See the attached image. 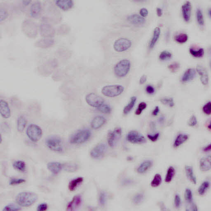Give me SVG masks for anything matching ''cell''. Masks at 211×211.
<instances>
[{
    "label": "cell",
    "mask_w": 211,
    "mask_h": 211,
    "mask_svg": "<svg viewBox=\"0 0 211 211\" xmlns=\"http://www.w3.org/2000/svg\"><path fill=\"white\" fill-rule=\"evenodd\" d=\"M38 196L32 192H21L17 196L15 201L19 205L23 207H28L32 205L36 202Z\"/></svg>",
    "instance_id": "cell-1"
},
{
    "label": "cell",
    "mask_w": 211,
    "mask_h": 211,
    "mask_svg": "<svg viewBox=\"0 0 211 211\" xmlns=\"http://www.w3.org/2000/svg\"><path fill=\"white\" fill-rule=\"evenodd\" d=\"M131 68V62L128 59H123L118 61L114 67L115 75L118 78H123L129 73Z\"/></svg>",
    "instance_id": "cell-2"
},
{
    "label": "cell",
    "mask_w": 211,
    "mask_h": 211,
    "mask_svg": "<svg viewBox=\"0 0 211 211\" xmlns=\"http://www.w3.org/2000/svg\"><path fill=\"white\" fill-rule=\"evenodd\" d=\"M91 132L87 129H81L76 132L71 137L70 141L73 144H83L91 138Z\"/></svg>",
    "instance_id": "cell-3"
},
{
    "label": "cell",
    "mask_w": 211,
    "mask_h": 211,
    "mask_svg": "<svg viewBox=\"0 0 211 211\" xmlns=\"http://www.w3.org/2000/svg\"><path fill=\"white\" fill-rule=\"evenodd\" d=\"M124 91V87L121 85H111L103 87L102 93L105 97L113 98L120 95Z\"/></svg>",
    "instance_id": "cell-4"
},
{
    "label": "cell",
    "mask_w": 211,
    "mask_h": 211,
    "mask_svg": "<svg viewBox=\"0 0 211 211\" xmlns=\"http://www.w3.org/2000/svg\"><path fill=\"white\" fill-rule=\"evenodd\" d=\"M132 45L131 40L126 38H118L112 44V49L116 52L123 53L129 50Z\"/></svg>",
    "instance_id": "cell-5"
},
{
    "label": "cell",
    "mask_w": 211,
    "mask_h": 211,
    "mask_svg": "<svg viewBox=\"0 0 211 211\" xmlns=\"http://www.w3.org/2000/svg\"><path fill=\"white\" fill-rule=\"evenodd\" d=\"M27 136L32 141L36 142L41 139L43 131L39 126L34 124H30L27 128Z\"/></svg>",
    "instance_id": "cell-6"
},
{
    "label": "cell",
    "mask_w": 211,
    "mask_h": 211,
    "mask_svg": "<svg viewBox=\"0 0 211 211\" xmlns=\"http://www.w3.org/2000/svg\"><path fill=\"white\" fill-rule=\"evenodd\" d=\"M47 146L52 151L61 152L64 149L62 140L59 137L51 136L46 140Z\"/></svg>",
    "instance_id": "cell-7"
},
{
    "label": "cell",
    "mask_w": 211,
    "mask_h": 211,
    "mask_svg": "<svg viewBox=\"0 0 211 211\" xmlns=\"http://www.w3.org/2000/svg\"><path fill=\"white\" fill-rule=\"evenodd\" d=\"M86 100L89 105L97 108L104 103L103 99L95 93L87 94L86 97Z\"/></svg>",
    "instance_id": "cell-8"
},
{
    "label": "cell",
    "mask_w": 211,
    "mask_h": 211,
    "mask_svg": "<svg viewBox=\"0 0 211 211\" xmlns=\"http://www.w3.org/2000/svg\"><path fill=\"white\" fill-rule=\"evenodd\" d=\"M122 133V129L120 128H116L114 130L109 132L107 141L110 146L113 147L116 146L121 137Z\"/></svg>",
    "instance_id": "cell-9"
},
{
    "label": "cell",
    "mask_w": 211,
    "mask_h": 211,
    "mask_svg": "<svg viewBox=\"0 0 211 211\" xmlns=\"http://www.w3.org/2000/svg\"><path fill=\"white\" fill-rule=\"evenodd\" d=\"M127 139L129 142L134 144H141L146 142L145 137L135 131L129 132L127 134Z\"/></svg>",
    "instance_id": "cell-10"
},
{
    "label": "cell",
    "mask_w": 211,
    "mask_h": 211,
    "mask_svg": "<svg viewBox=\"0 0 211 211\" xmlns=\"http://www.w3.org/2000/svg\"><path fill=\"white\" fill-rule=\"evenodd\" d=\"M107 146L103 143L97 144L92 149L91 155L94 159H99L104 156L107 150Z\"/></svg>",
    "instance_id": "cell-11"
},
{
    "label": "cell",
    "mask_w": 211,
    "mask_h": 211,
    "mask_svg": "<svg viewBox=\"0 0 211 211\" xmlns=\"http://www.w3.org/2000/svg\"><path fill=\"white\" fill-rule=\"evenodd\" d=\"M42 8L41 2L36 1L32 4L30 9V15L32 18L38 19L41 14Z\"/></svg>",
    "instance_id": "cell-12"
},
{
    "label": "cell",
    "mask_w": 211,
    "mask_h": 211,
    "mask_svg": "<svg viewBox=\"0 0 211 211\" xmlns=\"http://www.w3.org/2000/svg\"><path fill=\"white\" fill-rule=\"evenodd\" d=\"M55 5L61 10L67 11L72 9L74 6V1L71 0H57L55 1Z\"/></svg>",
    "instance_id": "cell-13"
},
{
    "label": "cell",
    "mask_w": 211,
    "mask_h": 211,
    "mask_svg": "<svg viewBox=\"0 0 211 211\" xmlns=\"http://www.w3.org/2000/svg\"><path fill=\"white\" fill-rule=\"evenodd\" d=\"M127 20L130 24L135 26L143 25L146 22L145 18L137 14H133L128 16Z\"/></svg>",
    "instance_id": "cell-14"
},
{
    "label": "cell",
    "mask_w": 211,
    "mask_h": 211,
    "mask_svg": "<svg viewBox=\"0 0 211 211\" xmlns=\"http://www.w3.org/2000/svg\"><path fill=\"white\" fill-rule=\"evenodd\" d=\"M0 113L3 118L8 119L11 116V112L8 102L4 100H0Z\"/></svg>",
    "instance_id": "cell-15"
},
{
    "label": "cell",
    "mask_w": 211,
    "mask_h": 211,
    "mask_svg": "<svg viewBox=\"0 0 211 211\" xmlns=\"http://www.w3.org/2000/svg\"><path fill=\"white\" fill-rule=\"evenodd\" d=\"M196 71L200 76L201 82L203 85H207L209 82V76L208 72L205 68L201 65H197L196 66Z\"/></svg>",
    "instance_id": "cell-16"
},
{
    "label": "cell",
    "mask_w": 211,
    "mask_h": 211,
    "mask_svg": "<svg viewBox=\"0 0 211 211\" xmlns=\"http://www.w3.org/2000/svg\"><path fill=\"white\" fill-rule=\"evenodd\" d=\"M40 33L43 37L45 38H51L54 35V29L50 24H42L40 27Z\"/></svg>",
    "instance_id": "cell-17"
},
{
    "label": "cell",
    "mask_w": 211,
    "mask_h": 211,
    "mask_svg": "<svg viewBox=\"0 0 211 211\" xmlns=\"http://www.w3.org/2000/svg\"><path fill=\"white\" fill-rule=\"evenodd\" d=\"M191 8H192V7H191V3L189 2H186L182 6L183 18L185 22H189L191 19Z\"/></svg>",
    "instance_id": "cell-18"
},
{
    "label": "cell",
    "mask_w": 211,
    "mask_h": 211,
    "mask_svg": "<svg viewBox=\"0 0 211 211\" xmlns=\"http://www.w3.org/2000/svg\"><path fill=\"white\" fill-rule=\"evenodd\" d=\"M106 123V119L102 116H97L92 120L91 127L94 129H97L102 128Z\"/></svg>",
    "instance_id": "cell-19"
},
{
    "label": "cell",
    "mask_w": 211,
    "mask_h": 211,
    "mask_svg": "<svg viewBox=\"0 0 211 211\" xmlns=\"http://www.w3.org/2000/svg\"><path fill=\"white\" fill-rule=\"evenodd\" d=\"M211 157L210 155L204 157L200 161V167L201 171H207L211 170Z\"/></svg>",
    "instance_id": "cell-20"
},
{
    "label": "cell",
    "mask_w": 211,
    "mask_h": 211,
    "mask_svg": "<svg viewBox=\"0 0 211 211\" xmlns=\"http://www.w3.org/2000/svg\"><path fill=\"white\" fill-rule=\"evenodd\" d=\"M81 201H82V199H81V196H74L70 202H69L66 210H74L81 204Z\"/></svg>",
    "instance_id": "cell-21"
},
{
    "label": "cell",
    "mask_w": 211,
    "mask_h": 211,
    "mask_svg": "<svg viewBox=\"0 0 211 211\" xmlns=\"http://www.w3.org/2000/svg\"><path fill=\"white\" fill-rule=\"evenodd\" d=\"M196 71L193 68H189L186 70L183 75L182 81L186 82L192 81L196 76Z\"/></svg>",
    "instance_id": "cell-22"
},
{
    "label": "cell",
    "mask_w": 211,
    "mask_h": 211,
    "mask_svg": "<svg viewBox=\"0 0 211 211\" xmlns=\"http://www.w3.org/2000/svg\"><path fill=\"white\" fill-rule=\"evenodd\" d=\"M48 169L49 171L53 174L56 175L61 171L63 168V165L60 162H49L48 164Z\"/></svg>",
    "instance_id": "cell-23"
},
{
    "label": "cell",
    "mask_w": 211,
    "mask_h": 211,
    "mask_svg": "<svg viewBox=\"0 0 211 211\" xmlns=\"http://www.w3.org/2000/svg\"><path fill=\"white\" fill-rule=\"evenodd\" d=\"M161 30L160 28L158 27H156L154 29V33H153L152 38L150 40L149 44V49L151 50L154 47L158 40L160 37Z\"/></svg>",
    "instance_id": "cell-24"
},
{
    "label": "cell",
    "mask_w": 211,
    "mask_h": 211,
    "mask_svg": "<svg viewBox=\"0 0 211 211\" xmlns=\"http://www.w3.org/2000/svg\"><path fill=\"white\" fill-rule=\"evenodd\" d=\"M189 139V136L186 134L181 133L176 137L173 144V146L175 148L179 147L184 143L187 141Z\"/></svg>",
    "instance_id": "cell-25"
},
{
    "label": "cell",
    "mask_w": 211,
    "mask_h": 211,
    "mask_svg": "<svg viewBox=\"0 0 211 211\" xmlns=\"http://www.w3.org/2000/svg\"><path fill=\"white\" fill-rule=\"evenodd\" d=\"M153 162L150 160H146L143 162L137 169V171L139 174H144L152 166Z\"/></svg>",
    "instance_id": "cell-26"
},
{
    "label": "cell",
    "mask_w": 211,
    "mask_h": 211,
    "mask_svg": "<svg viewBox=\"0 0 211 211\" xmlns=\"http://www.w3.org/2000/svg\"><path fill=\"white\" fill-rule=\"evenodd\" d=\"M185 171L186 176L188 179L194 184H197V179L194 174L193 168L192 167L187 165L185 167Z\"/></svg>",
    "instance_id": "cell-27"
},
{
    "label": "cell",
    "mask_w": 211,
    "mask_h": 211,
    "mask_svg": "<svg viewBox=\"0 0 211 211\" xmlns=\"http://www.w3.org/2000/svg\"><path fill=\"white\" fill-rule=\"evenodd\" d=\"M27 124V120L25 117L23 116H21L18 117L17 120V128L18 131L22 133L24 130Z\"/></svg>",
    "instance_id": "cell-28"
},
{
    "label": "cell",
    "mask_w": 211,
    "mask_h": 211,
    "mask_svg": "<svg viewBox=\"0 0 211 211\" xmlns=\"http://www.w3.org/2000/svg\"><path fill=\"white\" fill-rule=\"evenodd\" d=\"M83 181V178L82 177H79L74 179L70 181L69 185V189L70 191H73L76 189L79 185L81 184Z\"/></svg>",
    "instance_id": "cell-29"
},
{
    "label": "cell",
    "mask_w": 211,
    "mask_h": 211,
    "mask_svg": "<svg viewBox=\"0 0 211 211\" xmlns=\"http://www.w3.org/2000/svg\"><path fill=\"white\" fill-rule=\"evenodd\" d=\"M37 43L39 47L47 48L53 45L54 41L53 39L51 38H45L44 39H41Z\"/></svg>",
    "instance_id": "cell-30"
},
{
    "label": "cell",
    "mask_w": 211,
    "mask_h": 211,
    "mask_svg": "<svg viewBox=\"0 0 211 211\" xmlns=\"http://www.w3.org/2000/svg\"><path fill=\"white\" fill-rule=\"evenodd\" d=\"M136 101V97L134 96V97H131L129 103L124 107V109H123V113L124 114H128L133 110L134 105H135Z\"/></svg>",
    "instance_id": "cell-31"
},
{
    "label": "cell",
    "mask_w": 211,
    "mask_h": 211,
    "mask_svg": "<svg viewBox=\"0 0 211 211\" xmlns=\"http://www.w3.org/2000/svg\"><path fill=\"white\" fill-rule=\"evenodd\" d=\"M175 168L172 166H170L167 169L166 176L165 178V181L167 183L171 182L175 176Z\"/></svg>",
    "instance_id": "cell-32"
},
{
    "label": "cell",
    "mask_w": 211,
    "mask_h": 211,
    "mask_svg": "<svg viewBox=\"0 0 211 211\" xmlns=\"http://www.w3.org/2000/svg\"><path fill=\"white\" fill-rule=\"evenodd\" d=\"M190 54L195 57L200 58L202 57L204 55V50L202 48L200 49H194L191 48L190 49Z\"/></svg>",
    "instance_id": "cell-33"
},
{
    "label": "cell",
    "mask_w": 211,
    "mask_h": 211,
    "mask_svg": "<svg viewBox=\"0 0 211 211\" xmlns=\"http://www.w3.org/2000/svg\"><path fill=\"white\" fill-rule=\"evenodd\" d=\"M210 183L208 181H204L199 187L198 192L200 196H203L209 188Z\"/></svg>",
    "instance_id": "cell-34"
},
{
    "label": "cell",
    "mask_w": 211,
    "mask_h": 211,
    "mask_svg": "<svg viewBox=\"0 0 211 211\" xmlns=\"http://www.w3.org/2000/svg\"><path fill=\"white\" fill-rule=\"evenodd\" d=\"M162 181V178L161 175L159 174H156L154 176L153 180H152L150 185L152 187H157L161 184Z\"/></svg>",
    "instance_id": "cell-35"
},
{
    "label": "cell",
    "mask_w": 211,
    "mask_h": 211,
    "mask_svg": "<svg viewBox=\"0 0 211 211\" xmlns=\"http://www.w3.org/2000/svg\"><path fill=\"white\" fill-rule=\"evenodd\" d=\"M188 39V37L187 34H184V33L177 34L175 37V41L180 44H183L186 42Z\"/></svg>",
    "instance_id": "cell-36"
},
{
    "label": "cell",
    "mask_w": 211,
    "mask_h": 211,
    "mask_svg": "<svg viewBox=\"0 0 211 211\" xmlns=\"http://www.w3.org/2000/svg\"><path fill=\"white\" fill-rule=\"evenodd\" d=\"M13 167L19 171H24L26 170V166L25 163L21 160L15 162L13 164Z\"/></svg>",
    "instance_id": "cell-37"
},
{
    "label": "cell",
    "mask_w": 211,
    "mask_h": 211,
    "mask_svg": "<svg viewBox=\"0 0 211 211\" xmlns=\"http://www.w3.org/2000/svg\"><path fill=\"white\" fill-rule=\"evenodd\" d=\"M196 16L198 24L200 25L203 26L204 24V19L202 11L200 8H198L196 11Z\"/></svg>",
    "instance_id": "cell-38"
},
{
    "label": "cell",
    "mask_w": 211,
    "mask_h": 211,
    "mask_svg": "<svg viewBox=\"0 0 211 211\" xmlns=\"http://www.w3.org/2000/svg\"><path fill=\"white\" fill-rule=\"evenodd\" d=\"M185 198L188 204L191 203L193 201V195L191 190L189 188H187L185 191Z\"/></svg>",
    "instance_id": "cell-39"
},
{
    "label": "cell",
    "mask_w": 211,
    "mask_h": 211,
    "mask_svg": "<svg viewBox=\"0 0 211 211\" xmlns=\"http://www.w3.org/2000/svg\"><path fill=\"white\" fill-rule=\"evenodd\" d=\"M160 102L165 105H167L171 107H174L175 105L173 99L170 97H165L162 98L160 99Z\"/></svg>",
    "instance_id": "cell-40"
},
{
    "label": "cell",
    "mask_w": 211,
    "mask_h": 211,
    "mask_svg": "<svg viewBox=\"0 0 211 211\" xmlns=\"http://www.w3.org/2000/svg\"><path fill=\"white\" fill-rule=\"evenodd\" d=\"M172 57V54L170 53V52L167 51H163L162 52L160 53V56H159V58L162 61H165L169 60Z\"/></svg>",
    "instance_id": "cell-41"
},
{
    "label": "cell",
    "mask_w": 211,
    "mask_h": 211,
    "mask_svg": "<svg viewBox=\"0 0 211 211\" xmlns=\"http://www.w3.org/2000/svg\"><path fill=\"white\" fill-rule=\"evenodd\" d=\"M144 199V194L142 193H139L135 195L133 197V202L136 205L139 204L141 203Z\"/></svg>",
    "instance_id": "cell-42"
},
{
    "label": "cell",
    "mask_w": 211,
    "mask_h": 211,
    "mask_svg": "<svg viewBox=\"0 0 211 211\" xmlns=\"http://www.w3.org/2000/svg\"><path fill=\"white\" fill-rule=\"evenodd\" d=\"M147 107L146 103L145 102H141L139 103L137 108L135 114L136 115L139 116L141 114L142 112Z\"/></svg>",
    "instance_id": "cell-43"
},
{
    "label": "cell",
    "mask_w": 211,
    "mask_h": 211,
    "mask_svg": "<svg viewBox=\"0 0 211 211\" xmlns=\"http://www.w3.org/2000/svg\"><path fill=\"white\" fill-rule=\"evenodd\" d=\"M97 109L99 112L103 113H109L111 112L110 107L108 105L105 104V103L97 108Z\"/></svg>",
    "instance_id": "cell-44"
},
{
    "label": "cell",
    "mask_w": 211,
    "mask_h": 211,
    "mask_svg": "<svg viewBox=\"0 0 211 211\" xmlns=\"http://www.w3.org/2000/svg\"><path fill=\"white\" fill-rule=\"evenodd\" d=\"M64 168L65 170L70 171H76L78 168L77 165L74 164H66L63 165V168Z\"/></svg>",
    "instance_id": "cell-45"
},
{
    "label": "cell",
    "mask_w": 211,
    "mask_h": 211,
    "mask_svg": "<svg viewBox=\"0 0 211 211\" xmlns=\"http://www.w3.org/2000/svg\"><path fill=\"white\" fill-rule=\"evenodd\" d=\"M107 195L105 192H101L99 196V202L100 204L102 206L105 205L107 201Z\"/></svg>",
    "instance_id": "cell-46"
},
{
    "label": "cell",
    "mask_w": 211,
    "mask_h": 211,
    "mask_svg": "<svg viewBox=\"0 0 211 211\" xmlns=\"http://www.w3.org/2000/svg\"><path fill=\"white\" fill-rule=\"evenodd\" d=\"M8 17V13L7 11L4 8H1L0 9V22L2 23Z\"/></svg>",
    "instance_id": "cell-47"
},
{
    "label": "cell",
    "mask_w": 211,
    "mask_h": 211,
    "mask_svg": "<svg viewBox=\"0 0 211 211\" xmlns=\"http://www.w3.org/2000/svg\"><path fill=\"white\" fill-rule=\"evenodd\" d=\"M20 210V207L14 204L8 205L3 209V211H19Z\"/></svg>",
    "instance_id": "cell-48"
},
{
    "label": "cell",
    "mask_w": 211,
    "mask_h": 211,
    "mask_svg": "<svg viewBox=\"0 0 211 211\" xmlns=\"http://www.w3.org/2000/svg\"><path fill=\"white\" fill-rule=\"evenodd\" d=\"M202 110L204 113L207 115H210L211 113V103L210 102H207L206 104L203 106Z\"/></svg>",
    "instance_id": "cell-49"
},
{
    "label": "cell",
    "mask_w": 211,
    "mask_h": 211,
    "mask_svg": "<svg viewBox=\"0 0 211 211\" xmlns=\"http://www.w3.org/2000/svg\"><path fill=\"white\" fill-rule=\"evenodd\" d=\"M168 68L171 72H175L179 69L180 65L179 63L174 62L169 65Z\"/></svg>",
    "instance_id": "cell-50"
},
{
    "label": "cell",
    "mask_w": 211,
    "mask_h": 211,
    "mask_svg": "<svg viewBox=\"0 0 211 211\" xmlns=\"http://www.w3.org/2000/svg\"><path fill=\"white\" fill-rule=\"evenodd\" d=\"M160 137V134L159 133H156L155 134H148L147 137L149 140L151 141L155 142L158 140Z\"/></svg>",
    "instance_id": "cell-51"
},
{
    "label": "cell",
    "mask_w": 211,
    "mask_h": 211,
    "mask_svg": "<svg viewBox=\"0 0 211 211\" xmlns=\"http://www.w3.org/2000/svg\"><path fill=\"white\" fill-rule=\"evenodd\" d=\"M25 182V180L23 179H12L10 182V184L11 185H16L20 184Z\"/></svg>",
    "instance_id": "cell-52"
},
{
    "label": "cell",
    "mask_w": 211,
    "mask_h": 211,
    "mask_svg": "<svg viewBox=\"0 0 211 211\" xmlns=\"http://www.w3.org/2000/svg\"><path fill=\"white\" fill-rule=\"evenodd\" d=\"M175 205L176 208H179L181 205V199L179 195L178 194L176 195L174 200Z\"/></svg>",
    "instance_id": "cell-53"
},
{
    "label": "cell",
    "mask_w": 211,
    "mask_h": 211,
    "mask_svg": "<svg viewBox=\"0 0 211 211\" xmlns=\"http://www.w3.org/2000/svg\"><path fill=\"white\" fill-rule=\"evenodd\" d=\"M197 118L195 116H192L190 118L188 122V125L191 127H194L197 124Z\"/></svg>",
    "instance_id": "cell-54"
},
{
    "label": "cell",
    "mask_w": 211,
    "mask_h": 211,
    "mask_svg": "<svg viewBox=\"0 0 211 211\" xmlns=\"http://www.w3.org/2000/svg\"><path fill=\"white\" fill-rule=\"evenodd\" d=\"M148 14H149V11L146 8H142L139 11V15L143 18H145L147 16Z\"/></svg>",
    "instance_id": "cell-55"
},
{
    "label": "cell",
    "mask_w": 211,
    "mask_h": 211,
    "mask_svg": "<svg viewBox=\"0 0 211 211\" xmlns=\"http://www.w3.org/2000/svg\"><path fill=\"white\" fill-rule=\"evenodd\" d=\"M146 91L148 94L152 95L155 92V89L153 86L150 85H148L146 88Z\"/></svg>",
    "instance_id": "cell-56"
},
{
    "label": "cell",
    "mask_w": 211,
    "mask_h": 211,
    "mask_svg": "<svg viewBox=\"0 0 211 211\" xmlns=\"http://www.w3.org/2000/svg\"><path fill=\"white\" fill-rule=\"evenodd\" d=\"M188 206L186 207V208L187 209H186V210L193 211L197 210V207H196V205H195L193 202H192V203H191L188 204Z\"/></svg>",
    "instance_id": "cell-57"
},
{
    "label": "cell",
    "mask_w": 211,
    "mask_h": 211,
    "mask_svg": "<svg viewBox=\"0 0 211 211\" xmlns=\"http://www.w3.org/2000/svg\"><path fill=\"white\" fill-rule=\"evenodd\" d=\"M48 205L46 203H42L39 205L38 207L37 211H44L48 209Z\"/></svg>",
    "instance_id": "cell-58"
},
{
    "label": "cell",
    "mask_w": 211,
    "mask_h": 211,
    "mask_svg": "<svg viewBox=\"0 0 211 211\" xmlns=\"http://www.w3.org/2000/svg\"><path fill=\"white\" fill-rule=\"evenodd\" d=\"M147 81V76L145 75H143L140 78V80H139V82L140 84H143L146 82Z\"/></svg>",
    "instance_id": "cell-59"
},
{
    "label": "cell",
    "mask_w": 211,
    "mask_h": 211,
    "mask_svg": "<svg viewBox=\"0 0 211 211\" xmlns=\"http://www.w3.org/2000/svg\"><path fill=\"white\" fill-rule=\"evenodd\" d=\"M160 112V108L158 107H155L154 108V110H153L152 112V115L154 116H156L158 115V113Z\"/></svg>",
    "instance_id": "cell-60"
},
{
    "label": "cell",
    "mask_w": 211,
    "mask_h": 211,
    "mask_svg": "<svg viewBox=\"0 0 211 211\" xmlns=\"http://www.w3.org/2000/svg\"><path fill=\"white\" fill-rule=\"evenodd\" d=\"M157 14L158 17H161L162 15V10L161 8H158L156 9Z\"/></svg>",
    "instance_id": "cell-61"
},
{
    "label": "cell",
    "mask_w": 211,
    "mask_h": 211,
    "mask_svg": "<svg viewBox=\"0 0 211 211\" xmlns=\"http://www.w3.org/2000/svg\"><path fill=\"white\" fill-rule=\"evenodd\" d=\"M22 3L24 6H28L32 3V1H22Z\"/></svg>",
    "instance_id": "cell-62"
},
{
    "label": "cell",
    "mask_w": 211,
    "mask_h": 211,
    "mask_svg": "<svg viewBox=\"0 0 211 211\" xmlns=\"http://www.w3.org/2000/svg\"><path fill=\"white\" fill-rule=\"evenodd\" d=\"M211 150V145H207V146L205 147L203 149V150L205 152H208L210 151Z\"/></svg>",
    "instance_id": "cell-63"
},
{
    "label": "cell",
    "mask_w": 211,
    "mask_h": 211,
    "mask_svg": "<svg viewBox=\"0 0 211 211\" xmlns=\"http://www.w3.org/2000/svg\"><path fill=\"white\" fill-rule=\"evenodd\" d=\"M208 14L209 15V18H210L211 17V11H210V9H209V10L208 11Z\"/></svg>",
    "instance_id": "cell-64"
}]
</instances>
